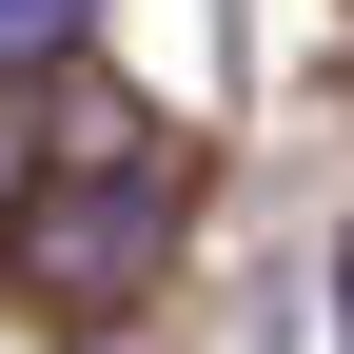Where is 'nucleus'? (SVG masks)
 Returning a JSON list of instances; mask_svg holds the SVG:
<instances>
[{
  "instance_id": "f257e3e1",
  "label": "nucleus",
  "mask_w": 354,
  "mask_h": 354,
  "mask_svg": "<svg viewBox=\"0 0 354 354\" xmlns=\"http://www.w3.org/2000/svg\"><path fill=\"white\" fill-rule=\"evenodd\" d=\"M177 256V177L138 138H99V158H59V177H20V216H0V276L20 295H59V315H118Z\"/></svg>"
},
{
  "instance_id": "f03ea898",
  "label": "nucleus",
  "mask_w": 354,
  "mask_h": 354,
  "mask_svg": "<svg viewBox=\"0 0 354 354\" xmlns=\"http://www.w3.org/2000/svg\"><path fill=\"white\" fill-rule=\"evenodd\" d=\"M79 20H99V0H0V79H39V59H79Z\"/></svg>"
},
{
  "instance_id": "7ed1b4c3",
  "label": "nucleus",
  "mask_w": 354,
  "mask_h": 354,
  "mask_svg": "<svg viewBox=\"0 0 354 354\" xmlns=\"http://www.w3.org/2000/svg\"><path fill=\"white\" fill-rule=\"evenodd\" d=\"M335 335H354V295H335Z\"/></svg>"
}]
</instances>
